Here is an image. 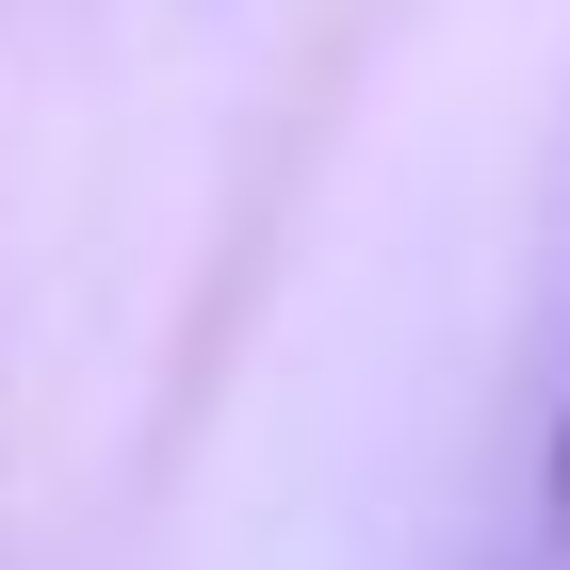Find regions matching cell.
<instances>
[{"instance_id": "1", "label": "cell", "mask_w": 570, "mask_h": 570, "mask_svg": "<svg viewBox=\"0 0 570 570\" xmlns=\"http://www.w3.org/2000/svg\"><path fill=\"white\" fill-rule=\"evenodd\" d=\"M538 522H554V570H570V392H554V456H538Z\"/></svg>"}]
</instances>
